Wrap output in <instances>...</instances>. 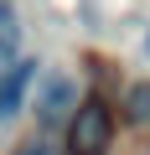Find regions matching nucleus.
Listing matches in <instances>:
<instances>
[{
	"label": "nucleus",
	"instance_id": "5",
	"mask_svg": "<svg viewBox=\"0 0 150 155\" xmlns=\"http://www.w3.org/2000/svg\"><path fill=\"white\" fill-rule=\"evenodd\" d=\"M124 109H129L135 124H150V83H135V88L124 93Z\"/></svg>",
	"mask_w": 150,
	"mask_h": 155
},
{
	"label": "nucleus",
	"instance_id": "2",
	"mask_svg": "<svg viewBox=\"0 0 150 155\" xmlns=\"http://www.w3.org/2000/svg\"><path fill=\"white\" fill-rule=\"evenodd\" d=\"M72 109H78V83H72V72H47L36 83V119L57 124V119H72Z\"/></svg>",
	"mask_w": 150,
	"mask_h": 155
},
{
	"label": "nucleus",
	"instance_id": "1",
	"mask_svg": "<svg viewBox=\"0 0 150 155\" xmlns=\"http://www.w3.org/2000/svg\"><path fill=\"white\" fill-rule=\"evenodd\" d=\"M114 140V114L104 98H83L67 119V155H104Z\"/></svg>",
	"mask_w": 150,
	"mask_h": 155
},
{
	"label": "nucleus",
	"instance_id": "4",
	"mask_svg": "<svg viewBox=\"0 0 150 155\" xmlns=\"http://www.w3.org/2000/svg\"><path fill=\"white\" fill-rule=\"evenodd\" d=\"M16 47H21V21H16V11L0 0V57H16Z\"/></svg>",
	"mask_w": 150,
	"mask_h": 155
},
{
	"label": "nucleus",
	"instance_id": "6",
	"mask_svg": "<svg viewBox=\"0 0 150 155\" xmlns=\"http://www.w3.org/2000/svg\"><path fill=\"white\" fill-rule=\"evenodd\" d=\"M16 155H62V150H57L52 140H26V145H21Z\"/></svg>",
	"mask_w": 150,
	"mask_h": 155
},
{
	"label": "nucleus",
	"instance_id": "3",
	"mask_svg": "<svg viewBox=\"0 0 150 155\" xmlns=\"http://www.w3.org/2000/svg\"><path fill=\"white\" fill-rule=\"evenodd\" d=\"M31 78H36V62L16 57L5 72H0V119H11L21 104H26V88H31Z\"/></svg>",
	"mask_w": 150,
	"mask_h": 155
}]
</instances>
